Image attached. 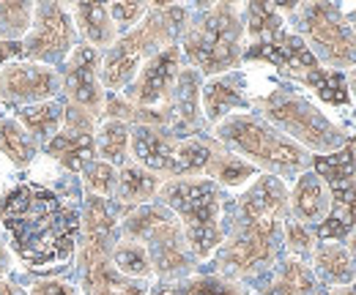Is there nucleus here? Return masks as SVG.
<instances>
[{"instance_id":"nucleus-1","label":"nucleus","mask_w":356,"mask_h":295,"mask_svg":"<svg viewBox=\"0 0 356 295\" xmlns=\"http://www.w3.org/2000/svg\"><path fill=\"white\" fill-rule=\"evenodd\" d=\"M0 216L17 254L33 268L66 262L74 252L80 216L52 189L39 183L14 186L0 200Z\"/></svg>"},{"instance_id":"nucleus-2","label":"nucleus","mask_w":356,"mask_h":295,"mask_svg":"<svg viewBox=\"0 0 356 295\" xmlns=\"http://www.w3.org/2000/svg\"><path fill=\"white\" fill-rule=\"evenodd\" d=\"M162 200L181 216L184 238L189 241V249L197 257H209L222 244V194L214 180H170L162 189Z\"/></svg>"},{"instance_id":"nucleus-3","label":"nucleus","mask_w":356,"mask_h":295,"mask_svg":"<svg viewBox=\"0 0 356 295\" xmlns=\"http://www.w3.org/2000/svg\"><path fill=\"white\" fill-rule=\"evenodd\" d=\"M186 11L178 6H156L148 8L145 25H140L137 31L127 33L121 42L115 44L102 66V83L113 90L124 87L134 77L137 66L143 58H154L159 52V47L173 44L178 31L184 28Z\"/></svg>"},{"instance_id":"nucleus-4","label":"nucleus","mask_w":356,"mask_h":295,"mask_svg":"<svg viewBox=\"0 0 356 295\" xmlns=\"http://www.w3.org/2000/svg\"><path fill=\"white\" fill-rule=\"evenodd\" d=\"M244 55L255 58V60L274 63L285 77H293L299 83L310 85L312 90L329 104H346L348 101V80L340 71L321 69L318 58L312 55V49L302 36L282 31L280 36H274L268 42H255Z\"/></svg>"},{"instance_id":"nucleus-5","label":"nucleus","mask_w":356,"mask_h":295,"mask_svg":"<svg viewBox=\"0 0 356 295\" xmlns=\"http://www.w3.org/2000/svg\"><path fill=\"white\" fill-rule=\"evenodd\" d=\"M217 134L230 148H236L238 153L250 156L255 165L277 175H296L307 167V151L299 142L282 137L277 128H271L261 118H252V115L227 118L225 124H220Z\"/></svg>"},{"instance_id":"nucleus-6","label":"nucleus","mask_w":356,"mask_h":295,"mask_svg":"<svg viewBox=\"0 0 356 295\" xmlns=\"http://www.w3.org/2000/svg\"><path fill=\"white\" fill-rule=\"evenodd\" d=\"M186 58L203 74H222L241 58V19L233 6L206 8L184 36Z\"/></svg>"},{"instance_id":"nucleus-7","label":"nucleus","mask_w":356,"mask_h":295,"mask_svg":"<svg viewBox=\"0 0 356 295\" xmlns=\"http://www.w3.org/2000/svg\"><path fill=\"white\" fill-rule=\"evenodd\" d=\"M261 110L271 124L288 131L293 140L321 153H334L346 145V134L334 126L323 112H318L307 99L291 90H274L261 99Z\"/></svg>"},{"instance_id":"nucleus-8","label":"nucleus","mask_w":356,"mask_h":295,"mask_svg":"<svg viewBox=\"0 0 356 295\" xmlns=\"http://www.w3.org/2000/svg\"><path fill=\"white\" fill-rule=\"evenodd\" d=\"M315 175L329 183L332 192V208L326 213L323 224L318 227V235L323 241L332 238H348L356 233V148L354 142H346L340 151L329 156H315L312 162Z\"/></svg>"},{"instance_id":"nucleus-9","label":"nucleus","mask_w":356,"mask_h":295,"mask_svg":"<svg viewBox=\"0 0 356 295\" xmlns=\"http://www.w3.org/2000/svg\"><path fill=\"white\" fill-rule=\"evenodd\" d=\"M127 235H132L137 244L145 241L143 246L148 249L151 268H156L162 276H176L189 268L184 230L165 208H143L129 216Z\"/></svg>"},{"instance_id":"nucleus-10","label":"nucleus","mask_w":356,"mask_h":295,"mask_svg":"<svg viewBox=\"0 0 356 295\" xmlns=\"http://www.w3.org/2000/svg\"><path fill=\"white\" fill-rule=\"evenodd\" d=\"M299 31L318 49V55L334 69L356 66V36L346 14L334 3H310L296 8Z\"/></svg>"},{"instance_id":"nucleus-11","label":"nucleus","mask_w":356,"mask_h":295,"mask_svg":"<svg viewBox=\"0 0 356 295\" xmlns=\"http://www.w3.org/2000/svg\"><path fill=\"white\" fill-rule=\"evenodd\" d=\"M280 224L277 219H258V221H244L236 238L220 252L222 271L233 276H247L258 268L268 265L277 257V238H280Z\"/></svg>"},{"instance_id":"nucleus-12","label":"nucleus","mask_w":356,"mask_h":295,"mask_svg":"<svg viewBox=\"0 0 356 295\" xmlns=\"http://www.w3.org/2000/svg\"><path fill=\"white\" fill-rule=\"evenodd\" d=\"M72 42H74L72 19L60 6L42 3V6L33 8V31L22 44V52L28 58L58 63L69 55Z\"/></svg>"},{"instance_id":"nucleus-13","label":"nucleus","mask_w":356,"mask_h":295,"mask_svg":"<svg viewBox=\"0 0 356 295\" xmlns=\"http://www.w3.org/2000/svg\"><path fill=\"white\" fill-rule=\"evenodd\" d=\"M47 153L72 172H83L93 162V126L86 110L69 107L63 115V128L47 142Z\"/></svg>"},{"instance_id":"nucleus-14","label":"nucleus","mask_w":356,"mask_h":295,"mask_svg":"<svg viewBox=\"0 0 356 295\" xmlns=\"http://www.w3.org/2000/svg\"><path fill=\"white\" fill-rule=\"evenodd\" d=\"M178 74H181V49L178 47L159 49L143 66V74L137 77V83L132 87V99L140 107L159 104L162 99H168L173 93Z\"/></svg>"},{"instance_id":"nucleus-15","label":"nucleus","mask_w":356,"mask_h":295,"mask_svg":"<svg viewBox=\"0 0 356 295\" xmlns=\"http://www.w3.org/2000/svg\"><path fill=\"white\" fill-rule=\"evenodd\" d=\"M58 85H60L58 74L47 66L14 63V66L3 69V74H0V96L14 99V101L42 104V101H49V96H55Z\"/></svg>"},{"instance_id":"nucleus-16","label":"nucleus","mask_w":356,"mask_h":295,"mask_svg":"<svg viewBox=\"0 0 356 295\" xmlns=\"http://www.w3.org/2000/svg\"><path fill=\"white\" fill-rule=\"evenodd\" d=\"M63 85L77 110H86L88 115H99L104 99H102L99 80H96V49L93 47H74L66 63V71H63Z\"/></svg>"},{"instance_id":"nucleus-17","label":"nucleus","mask_w":356,"mask_h":295,"mask_svg":"<svg viewBox=\"0 0 356 295\" xmlns=\"http://www.w3.org/2000/svg\"><path fill=\"white\" fill-rule=\"evenodd\" d=\"M288 208V192L280 178L264 175L252 183V189L238 200V213L244 221H258V219H277L282 221Z\"/></svg>"},{"instance_id":"nucleus-18","label":"nucleus","mask_w":356,"mask_h":295,"mask_svg":"<svg viewBox=\"0 0 356 295\" xmlns=\"http://www.w3.org/2000/svg\"><path fill=\"white\" fill-rule=\"evenodd\" d=\"M86 285L90 295H145V285L121 276L110 265V252H83Z\"/></svg>"},{"instance_id":"nucleus-19","label":"nucleus","mask_w":356,"mask_h":295,"mask_svg":"<svg viewBox=\"0 0 356 295\" xmlns=\"http://www.w3.org/2000/svg\"><path fill=\"white\" fill-rule=\"evenodd\" d=\"M132 151L137 156L140 165H145L148 172L156 169V172H170L173 175V162H176V148L178 140L159 131L154 126H140L134 128L132 134Z\"/></svg>"},{"instance_id":"nucleus-20","label":"nucleus","mask_w":356,"mask_h":295,"mask_svg":"<svg viewBox=\"0 0 356 295\" xmlns=\"http://www.w3.org/2000/svg\"><path fill=\"white\" fill-rule=\"evenodd\" d=\"M247 96H244V77L241 74H227L217 77L203 87V110L209 121H222L225 115L236 107H247Z\"/></svg>"},{"instance_id":"nucleus-21","label":"nucleus","mask_w":356,"mask_h":295,"mask_svg":"<svg viewBox=\"0 0 356 295\" xmlns=\"http://www.w3.org/2000/svg\"><path fill=\"white\" fill-rule=\"evenodd\" d=\"M291 208L299 216V221H323L329 213V200H326V189L323 180L315 172H302L291 197Z\"/></svg>"},{"instance_id":"nucleus-22","label":"nucleus","mask_w":356,"mask_h":295,"mask_svg":"<svg viewBox=\"0 0 356 295\" xmlns=\"http://www.w3.org/2000/svg\"><path fill=\"white\" fill-rule=\"evenodd\" d=\"M315 271L323 282L340 285V287L354 285L356 279L354 257L340 244H323V246L315 249Z\"/></svg>"},{"instance_id":"nucleus-23","label":"nucleus","mask_w":356,"mask_h":295,"mask_svg":"<svg viewBox=\"0 0 356 295\" xmlns=\"http://www.w3.org/2000/svg\"><path fill=\"white\" fill-rule=\"evenodd\" d=\"M77 19H80V28L86 33L93 47H110L115 42V22L107 11V6L102 3H80L77 6Z\"/></svg>"},{"instance_id":"nucleus-24","label":"nucleus","mask_w":356,"mask_h":295,"mask_svg":"<svg viewBox=\"0 0 356 295\" xmlns=\"http://www.w3.org/2000/svg\"><path fill=\"white\" fill-rule=\"evenodd\" d=\"M63 115H66V107L60 101H42V104H33V107H22L19 110V121L25 124V128L36 137H55L60 126H63Z\"/></svg>"},{"instance_id":"nucleus-25","label":"nucleus","mask_w":356,"mask_h":295,"mask_svg":"<svg viewBox=\"0 0 356 295\" xmlns=\"http://www.w3.org/2000/svg\"><path fill=\"white\" fill-rule=\"evenodd\" d=\"M156 189H159V178L148 169L124 167L118 172L115 192H118V200H124V203H145L156 194Z\"/></svg>"},{"instance_id":"nucleus-26","label":"nucleus","mask_w":356,"mask_h":295,"mask_svg":"<svg viewBox=\"0 0 356 295\" xmlns=\"http://www.w3.org/2000/svg\"><path fill=\"white\" fill-rule=\"evenodd\" d=\"M0 151L17 165L25 167L36 156V140L14 121H0Z\"/></svg>"},{"instance_id":"nucleus-27","label":"nucleus","mask_w":356,"mask_h":295,"mask_svg":"<svg viewBox=\"0 0 356 295\" xmlns=\"http://www.w3.org/2000/svg\"><path fill=\"white\" fill-rule=\"evenodd\" d=\"M315 293V276L312 271L299 262V260H288L282 262L280 276L274 279V285L268 287L266 295H312Z\"/></svg>"},{"instance_id":"nucleus-28","label":"nucleus","mask_w":356,"mask_h":295,"mask_svg":"<svg viewBox=\"0 0 356 295\" xmlns=\"http://www.w3.org/2000/svg\"><path fill=\"white\" fill-rule=\"evenodd\" d=\"M113 268L127 279H145L154 271L148 249L137 241H124L113 249Z\"/></svg>"},{"instance_id":"nucleus-29","label":"nucleus","mask_w":356,"mask_h":295,"mask_svg":"<svg viewBox=\"0 0 356 295\" xmlns=\"http://www.w3.org/2000/svg\"><path fill=\"white\" fill-rule=\"evenodd\" d=\"M173 118H176L178 128L195 126V118H197V74L195 71H181L178 74Z\"/></svg>"},{"instance_id":"nucleus-30","label":"nucleus","mask_w":356,"mask_h":295,"mask_svg":"<svg viewBox=\"0 0 356 295\" xmlns=\"http://www.w3.org/2000/svg\"><path fill=\"white\" fill-rule=\"evenodd\" d=\"M214 148L200 142V140H178L176 162H173V175H197L206 172L211 162Z\"/></svg>"},{"instance_id":"nucleus-31","label":"nucleus","mask_w":356,"mask_h":295,"mask_svg":"<svg viewBox=\"0 0 356 295\" xmlns=\"http://www.w3.org/2000/svg\"><path fill=\"white\" fill-rule=\"evenodd\" d=\"M129 148V126L124 121H107L99 131V153L107 165H121Z\"/></svg>"},{"instance_id":"nucleus-32","label":"nucleus","mask_w":356,"mask_h":295,"mask_svg":"<svg viewBox=\"0 0 356 295\" xmlns=\"http://www.w3.org/2000/svg\"><path fill=\"white\" fill-rule=\"evenodd\" d=\"M247 28L255 42H268L282 33V17L268 3H252L247 8Z\"/></svg>"},{"instance_id":"nucleus-33","label":"nucleus","mask_w":356,"mask_h":295,"mask_svg":"<svg viewBox=\"0 0 356 295\" xmlns=\"http://www.w3.org/2000/svg\"><path fill=\"white\" fill-rule=\"evenodd\" d=\"M206 172H211V178H217L220 183L238 186L241 180H247V178L255 175V167H252L250 162H241V159L233 156V153H220V151H214Z\"/></svg>"},{"instance_id":"nucleus-34","label":"nucleus","mask_w":356,"mask_h":295,"mask_svg":"<svg viewBox=\"0 0 356 295\" xmlns=\"http://www.w3.org/2000/svg\"><path fill=\"white\" fill-rule=\"evenodd\" d=\"M33 25V6L28 3H0V39L11 44Z\"/></svg>"},{"instance_id":"nucleus-35","label":"nucleus","mask_w":356,"mask_h":295,"mask_svg":"<svg viewBox=\"0 0 356 295\" xmlns=\"http://www.w3.org/2000/svg\"><path fill=\"white\" fill-rule=\"evenodd\" d=\"M86 183L90 192H96V197H107L118 186V172L107 162H90L86 167Z\"/></svg>"},{"instance_id":"nucleus-36","label":"nucleus","mask_w":356,"mask_h":295,"mask_svg":"<svg viewBox=\"0 0 356 295\" xmlns=\"http://www.w3.org/2000/svg\"><path fill=\"white\" fill-rule=\"evenodd\" d=\"M113 224H115V219H113V211H110L107 200L90 197L88 211H86V230H88V235H110Z\"/></svg>"},{"instance_id":"nucleus-37","label":"nucleus","mask_w":356,"mask_h":295,"mask_svg":"<svg viewBox=\"0 0 356 295\" xmlns=\"http://www.w3.org/2000/svg\"><path fill=\"white\" fill-rule=\"evenodd\" d=\"M181 295H241V290L220 276H203L189 282L186 287H181Z\"/></svg>"},{"instance_id":"nucleus-38","label":"nucleus","mask_w":356,"mask_h":295,"mask_svg":"<svg viewBox=\"0 0 356 295\" xmlns=\"http://www.w3.org/2000/svg\"><path fill=\"white\" fill-rule=\"evenodd\" d=\"M285 244L296 257H305V254L312 252V235L307 233V227L299 224V221H288L285 224Z\"/></svg>"},{"instance_id":"nucleus-39","label":"nucleus","mask_w":356,"mask_h":295,"mask_svg":"<svg viewBox=\"0 0 356 295\" xmlns=\"http://www.w3.org/2000/svg\"><path fill=\"white\" fill-rule=\"evenodd\" d=\"M107 11H110L113 22L121 25V28H129V25H134L140 17L148 14V8H145L143 3H113Z\"/></svg>"},{"instance_id":"nucleus-40","label":"nucleus","mask_w":356,"mask_h":295,"mask_svg":"<svg viewBox=\"0 0 356 295\" xmlns=\"http://www.w3.org/2000/svg\"><path fill=\"white\" fill-rule=\"evenodd\" d=\"M33 295H72V287L63 282H42L33 287Z\"/></svg>"},{"instance_id":"nucleus-41","label":"nucleus","mask_w":356,"mask_h":295,"mask_svg":"<svg viewBox=\"0 0 356 295\" xmlns=\"http://www.w3.org/2000/svg\"><path fill=\"white\" fill-rule=\"evenodd\" d=\"M14 55H22V47H19V44H8L0 39V66H3L8 58H14Z\"/></svg>"},{"instance_id":"nucleus-42","label":"nucleus","mask_w":356,"mask_h":295,"mask_svg":"<svg viewBox=\"0 0 356 295\" xmlns=\"http://www.w3.org/2000/svg\"><path fill=\"white\" fill-rule=\"evenodd\" d=\"M0 295H28L22 293L17 285H8V282H0Z\"/></svg>"},{"instance_id":"nucleus-43","label":"nucleus","mask_w":356,"mask_h":295,"mask_svg":"<svg viewBox=\"0 0 356 295\" xmlns=\"http://www.w3.org/2000/svg\"><path fill=\"white\" fill-rule=\"evenodd\" d=\"M154 295H181V287H170V285H162L159 290H154Z\"/></svg>"},{"instance_id":"nucleus-44","label":"nucleus","mask_w":356,"mask_h":295,"mask_svg":"<svg viewBox=\"0 0 356 295\" xmlns=\"http://www.w3.org/2000/svg\"><path fill=\"white\" fill-rule=\"evenodd\" d=\"M334 295H356V285H348V287H340Z\"/></svg>"},{"instance_id":"nucleus-45","label":"nucleus","mask_w":356,"mask_h":295,"mask_svg":"<svg viewBox=\"0 0 356 295\" xmlns=\"http://www.w3.org/2000/svg\"><path fill=\"white\" fill-rule=\"evenodd\" d=\"M346 19L351 22L348 28H351V31H354V33H356V11H348V14H346Z\"/></svg>"},{"instance_id":"nucleus-46","label":"nucleus","mask_w":356,"mask_h":295,"mask_svg":"<svg viewBox=\"0 0 356 295\" xmlns=\"http://www.w3.org/2000/svg\"><path fill=\"white\" fill-rule=\"evenodd\" d=\"M348 252L356 254V233H354V238H351V246H348Z\"/></svg>"},{"instance_id":"nucleus-47","label":"nucleus","mask_w":356,"mask_h":295,"mask_svg":"<svg viewBox=\"0 0 356 295\" xmlns=\"http://www.w3.org/2000/svg\"><path fill=\"white\" fill-rule=\"evenodd\" d=\"M351 90H354V93H356V71H354V74H351Z\"/></svg>"},{"instance_id":"nucleus-48","label":"nucleus","mask_w":356,"mask_h":295,"mask_svg":"<svg viewBox=\"0 0 356 295\" xmlns=\"http://www.w3.org/2000/svg\"><path fill=\"white\" fill-rule=\"evenodd\" d=\"M0 273H3V246H0Z\"/></svg>"}]
</instances>
